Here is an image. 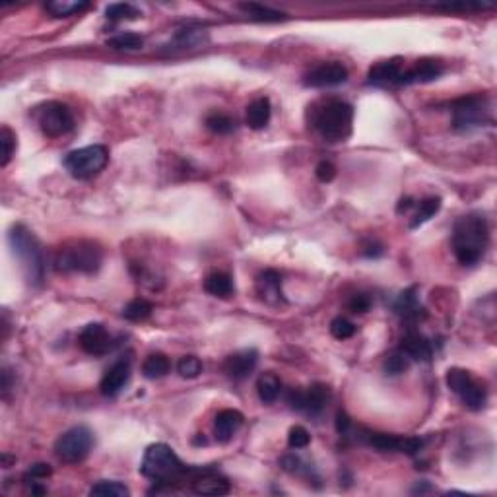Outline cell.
Instances as JSON below:
<instances>
[{"instance_id":"1","label":"cell","mask_w":497,"mask_h":497,"mask_svg":"<svg viewBox=\"0 0 497 497\" xmlns=\"http://www.w3.org/2000/svg\"><path fill=\"white\" fill-rule=\"evenodd\" d=\"M199 468L184 466L181 458L177 457L175 451L165 443H153L144 453L140 472L158 484V488L150 489V493H160L161 489H173L175 484L193 478Z\"/></svg>"},{"instance_id":"2","label":"cell","mask_w":497,"mask_h":497,"mask_svg":"<svg viewBox=\"0 0 497 497\" xmlns=\"http://www.w3.org/2000/svg\"><path fill=\"white\" fill-rule=\"evenodd\" d=\"M489 243L488 220L472 212L458 218L453 227V251L460 265L472 266L480 263Z\"/></svg>"},{"instance_id":"3","label":"cell","mask_w":497,"mask_h":497,"mask_svg":"<svg viewBox=\"0 0 497 497\" xmlns=\"http://www.w3.org/2000/svg\"><path fill=\"white\" fill-rule=\"evenodd\" d=\"M8 245L12 255L20 263L24 278L32 286H41L45 278V253L41 247L39 239L33 235L25 225L16 224L10 227Z\"/></svg>"},{"instance_id":"4","label":"cell","mask_w":497,"mask_h":497,"mask_svg":"<svg viewBox=\"0 0 497 497\" xmlns=\"http://www.w3.org/2000/svg\"><path fill=\"white\" fill-rule=\"evenodd\" d=\"M311 122L325 140L344 142L352 134L353 107L342 99H325L313 105Z\"/></svg>"},{"instance_id":"5","label":"cell","mask_w":497,"mask_h":497,"mask_svg":"<svg viewBox=\"0 0 497 497\" xmlns=\"http://www.w3.org/2000/svg\"><path fill=\"white\" fill-rule=\"evenodd\" d=\"M53 265L56 272L94 274L101 266V249L92 241H76L58 249Z\"/></svg>"},{"instance_id":"6","label":"cell","mask_w":497,"mask_h":497,"mask_svg":"<svg viewBox=\"0 0 497 497\" xmlns=\"http://www.w3.org/2000/svg\"><path fill=\"white\" fill-rule=\"evenodd\" d=\"M107 161H109V150L101 144H94L68 153L65 158V168L74 179L86 181L101 173Z\"/></svg>"},{"instance_id":"7","label":"cell","mask_w":497,"mask_h":497,"mask_svg":"<svg viewBox=\"0 0 497 497\" xmlns=\"http://www.w3.org/2000/svg\"><path fill=\"white\" fill-rule=\"evenodd\" d=\"M35 122L41 132L49 138H58L68 134L74 129V115L70 107L61 101H47L33 109Z\"/></svg>"},{"instance_id":"8","label":"cell","mask_w":497,"mask_h":497,"mask_svg":"<svg viewBox=\"0 0 497 497\" xmlns=\"http://www.w3.org/2000/svg\"><path fill=\"white\" fill-rule=\"evenodd\" d=\"M94 447V433L86 425H76L65 432L55 443V455L63 463L76 465L88 457Z\"/></svg>"},{"instance_id":"9","label":"cell","mask_w":497,"mask_h":497,"mask_svg":"<svg viewBox=\"0 0 497 497\" xmlns=\"http://www.w3.org/2000/svg\"><path fill=\"white\" fill-rule=\"evenodd\" d=\"M451 109H453V129L455 130L476 129L491 120L488 97L484 96L460 97L451 105Z\"/></svg>"},{"instance_id":"10","label":"cell","mask_w":497,"mask_h":497,"mask_svg":"<svg viewBox=\"0 0 497 497\" xmlns=\"http://www.w3.org/2000/svg\"><path fill=\"white\" fill-rule=\"evenodd\" d=\"M445 381H447V386H449L451 391H453V393L457 394L458 398L463 401V404H465L466 408L478 412V410H482L484 406H486V402H488V393H486V389H484L480 383H476L472 375H470L466 369H460V367L449 369Z\"/></svg>"},{"instance_id":"11","label":"cell","mask_w":497,"mask_h":497,"mask_svg":"<svg viewBox=\"0 0 497 497\" xmlns=\"http://www.w3.org/2000/svg\"><path fill=\"white\" fill-rule=\"evenodd\" d=\"M330 398L329 386L325 385H313L309 389H291L288 393V404L297 412H303L309 416H319L327 402Z\"/></svg>"},{"instance_id":"12","label":"cell","mask_w":497,"mask_h":497,"mask_svg":"<svg viewBox=\"0 0 497 497\" xmlns=\"http://www.w3.org/2000/svg\"><path fill=\"white\" fill-rule=\"evenodd\" d=\"M348 80V68L340 63H322L305 76L307 88H334Z\"/></svg>"},{"instance_id":"13","label":"cell","mask_w":497,"mask_h":497,"mask_svg":"<svg viewBox=\"0 0 497 497\" xmlns=\"http://www.w3.org/2000/svg\"><path fill=\"white\" fill-rule=\"evenodd\" d=\"M191 489L196 496H225L229 493V482L214 468H199L191 478Z\"/></svg>"},{"instance_id":"14","label":"cell","mask_w":497,"mask_h":497,"mask_svg":"<svg viewBox=\"0 0 497 497\" xmlns=\"http://www.w3.org/2000/svg\"><path fill=\"white\" fill-rule=\"evenodd\" d=\"M78 342H80L82 350L89 356H105V353L111 352L113 348L111 334L99 322H92L82 330Z\"/></svg>"},{"instance_id":"15","label":"cell","mask_w":497,"mask_h":497,"mask_svg":"<svg viewBox=\"0 0 497 497\" xmlns=\"http://www.w3.org/2000/svg\"><path fill=\"white\" fill-rule=\"evenodd\" d=\"M258 352L255 348H245L239 352L227 356L224 361V373L233 381H241L247 379L255 367H257Z\"/></svg>"},{"instance_id":"16","label":"cell","mask_w":497,"mask_h":497,"mask_svg":"<svg viewBox=\"0 0 497 497\" xmlns=\"http://www.w3.org/2000/svg\"><path fill=\"white\" fill-rule=\"evenodd\" d=\"M130 381V360H119L105 371L103 379L99 383V391L103 396H117Z\"/></svg>"},{"instance_id":"17","label":"cell","mask_w":497,"mask_h":497,"mask_svg":"<svg viewBox=\"0 0 497 497\" xmlns=\"http://www.w3.org/2000/svg\"><path fill=\"white\" fill-rule=\"evenodd\" d=\"M443 74L441 63L437 61H420L416 65L408 68V70H402L401 78L396 84L401 86H412V84H425V82L437 80Z\"/></svg>"},{"instance_id":"18","label":"cell","mask_w":497,"mask_h":497,"mask_svg":"<svg viewBox=\"0 0 497 497\" xmlns=\"http://www.w3.org/2000/svg\"><path fill=\"white\" fill-rule=\"evenodd\" d=\"M243 414L239 410H222L218 412L216 420H214V435L220 443H227L235 433L239 432V427L243 425Z\"/></svg>"},{"instance_id":"19","label":"cell","mask_w":497,"mask_h":497,"mask_svg":"<svg viewBox=\"0 0 497 497\" xmlns=\"http://www.w3.org/2000/svg\"><path fill=\"white\" fill-rule=\"evenodd\" d=\"M257 294L265 303L278 305L280 301H284L280 274L276 272V270H265L263 274H258Z\"/></svg>"},{"instance_id":"20","label":"cell","mask_w":497,"mask_h":497,"mask_svg":"<svg viewBox=\"0 0 497 497\" xmlns=\"http://www.w3.org/2000/svg\"><path fill=\"white\" fill-rule=\"evenodd\" d=\"M401 350L408 356L410 361H429L433 356L432 342L420 332H408L402 338Z\"/></svg>"},{"instance_id":"21","label":"cell","mask_w":497,"mask_h":497,"mask_svg":"<svg viewBox=\"0 0 497 497\" xmlns=\"http://www.w3.org/2000/svg\"><path fill=\"white\" fill-rule=\"evenodd\" d=\"M394 311L408 319V321H420L425 317V309L422 305L417 303L416 297V288H410L406 291H402L398 299L394 301Z\"/></svg>"},{"instance_id":"22","label":"cell","mask_w":497,"mask_h":497,"mask_svg":"<svg viewBox=\"0 0 497 497\" xmlns=\"http://www.w3.org/2000/svg\"><path fill=\"white\" fill-rule=\"evenodd\" d=\"M402 74V66L398 58L379 63L369 70V84H377V86H386V84H396Z\"/></svg>"},{"instance_id":"23","label":"cell","mask_w":497,"mask_h":497,"mask_svg":"<svg viewBox=\"0 0 497 497\" xmlns=\"http://www.w3.org/2000/svg\"><path fill=\"white\" fill-rule=\"evenodd\" d=\"M270 115H272V107H270V99L268 97H258L253 103H249L247 107V125L249 129L263 130L270 122Z\"/></svg>"},{"instance_id":"24","label":"cell","mask_w":497,"mask_h":497,"mask_svg":"<svg viewBox=\"0 0 497 497\" xmlns=\"http://www.w3.org/2000/svg\"><path fill=\"white\" fill-rule=\"evenodd\" d=\"M208 41V32L201 27H184L179 30L173 37V45L177 49H196L202 47Z\"/></svg>"},{"instance_id":"25","label":"cell","mask_w":497,"mask_h":497,"mask_svg":"<svg viewBox=\"0 0 497 497\" xmlns=\"http://www.w3.org/2000/svg\"><path fill=\"white\" fill-rule=\"evenodd\" d=\"M204 289L208 291L210 296L214 297H229L233 294V282L232 276L225 272H212L206 276L204 280Z\"/></svg>"},{"instance_id":"26","label":"cell","mask_w":497,"mask_h":497,"mask_svg":"<svg viewBox=\"0 0 497 497\" xmlns=\"http://www.w3.org/2000/svg\"><path fill=\"white\" fill-rule=\"evenodd\" d=\"M257 393L265 404H272L282 393V381L274 373H263L257 381Z\"/></svg>"},{"instance_id":"27","label":"cell","mask_w":497,"mask_h":497,"mask_svg":"<svg viewBox=\"0 0 497 497\" xmlns=\"http://www.w3.org/2000/svg\"><path fill=\"white\" fill-rule=\"evenodd\" d=\"M401 439L398 435L393 433H379V432H369L363 435V441L367 443L369 447L373 449L383 451V453H394V451H401Z\"/></svg>"},{"instance_id":"28","label":"cell","mask_w":497,"mask_h":497,"mask_svg":"<svg viewBox=\"0 0 497 497\" xmlns=\"http://www.w3.org/2000/svg\"><path fill=\"white\" fill-rule=\"evenodd\" d=\"M89 6V2L86 0H55V2H47L45 8L49 14H53L55 18H68L74 14H80L82 10H86Z\"/></svg>"},{"instance_id":"29","label":"cell","mask_w":497,"mask_h":497,"mask_svg":"<svg viewBox=\"0 0 497 497\" xmlns=\"http://www.w3.org/2000/svg\"><path fill=\"white\" fill-rule=\"evenodd\" d=\"M171 369V361L163 353H152L148 356L142 363V373L148 379H161L165 377Z\"/></svg>"},{"instance_id":"30","label":"cell","mask_w":497,"mask_h":497,"mask_svg":"<svg viewBox=\"0 0 497 497\" xmlns=\"http://www.w3.org/2000/svg\"><path fill=\"white\" fill-rule=\"evenodd\" d=\"M439 208H441V199H439V196H432V199L422 201L417 204V210L416 214H414V220H412L410 227L416 229V227H420L422 224H425L427 220H432V218L439 212Z\"/></svg>"},{"instance_id":"31","label":"cell","mask_w":497,"mask_h":497,"mask_svg":"<svg viewBox=\"0 0 497 497\" xmlns=\"http://www.w3.org/2000/svg\"><path fill=\"white\" fill-rule=\"evenodd\" d=\"M239 8L247 14V18L257 20V22H282V20H286L284 12L268 8V6H260V4H241Z\"/></svg>"},{"instance_id":"32","label":"cell","mask_w":497,"mask_h":497,"mask_svg":"<svg viewBox=\"0 0 497 497\" xmlns=\"http://www.w3.org/2000/svg\"><path fill=\"white\" fill-rule=\"evenodd\" d=\"M92 496H101V497H127L130 496V489L117 480H101L92 486L89 489Z\"/></svg>"},{"instance_id":"33","label":"cell","mask_w":497,"mask_h":497,"mask_svg":"<svg viewBox=\"0 0 497 497\" xmlns=\"http://www.w3.org/2000/svg\"><path fill=\"white\" fill-rule=\"evenodd\" d=\"M152 311L153 305L150 303V301L142 299V297H138V299H132L130 303H127V307L122 309V317H125L127 321L140 322L144 321V319H148V317L152 315Z\"/></svg>"},{"instance_id":"34","label":"cell","mask_w":497,"mask_h":497,"mask_svg":"<svg viewBox=\"0 0 497 497\" xmlns=\"http://www.w3.org/2000/svg\"><path fill=\"white\" fill-rule=\"evenodd\" d=\"M410 367V358L402 350H394L385 358L383 361V369H385L386 375L391 377H396V375H402L404 371H408Z\"/></svg>"},{"instance_id":"35","label":"cell","mask_w":497,"mask_h":497,"mask_svg":"<svg viewBox=\"0 0 497 497\" xmlns=\"http://www.w3.org/2000/svg\"><path fill=\"white\" fill-rule=\"evenodd\" d=\"M142 45H144V37L138 33H119L111 39H107V47L115 51H137V49H142Z\"/></svg>"},{"instance_id":"36","label":"cell","mask_w":497,"mask_h":497,"mask_svg":"<svg viewBox=\"0 0 497 497\" xmlns=\"http://www.w3.org/2000/svg\"><path fill=\"white\" fill-rule=\"evenodd\" d=\"M105 16H107V20L119 22V20H137V18L142 16V14H140V10H138L137 6H132V4L117 2V4H109V6L105 8Z\"/></svg>"},{"instance_id":"37","label":"cell","mask_w":497,"mask_h":497,"mask_svg":"<svg viewBox=\"0 0 497 497\" xmlns=\"http://www.w3.org/2000/svg\"><path fill=\"white\" fill-rule=\"evenodd\" d=\"M206 127L216 134H229L232 130H235V120L225 113H212L206 117Z\"/></svg>"},{"instance_id":"38","label":"cell","mask_w":497,"mask_h":497,"mask_svg":"<svg viewBox=\"0 0 497 497\" xmlns=\"http://www.w3.org/2000/svg\"><path fill=\"white\" fill-rule=\"evenodd\" d=\"M0 146H2V160L0 165L6 168L12 160V156L16 152V134L8 129V127H2L0 130Z\"/></svg>"},{"instance_id":"39","label":"cell","mask_w":497,"mask_h":497,"mask_svg":"<svg viewBox=\"0 0 497 497\" xmlns=\"http://www.w3.org/2000/svg\"><path fill=\"white\" fill-rule=\"evenodd\" d=\"M177 371L184 379H196L202 373V361L196 356H184L177 363Z\"/></svg>"},{"instance_id":"40","label":"cell","mask_w":497,"mask_h":497,"mask_svg":"<svg viewBox=\"0 0 497 497\" xmlns=\"http://www.w3.org/2000/svg\"><path fill=\"white\" fill-rule=\"evenodd\" d=\"M358 327L352 321H348L344 317H336L334 321L330 322V334L338 340H348L356 334Z\"/></svg>"},{"instance_id":"41","label":"cell","mask_w":497,"mask_h":497,"mask_svg":"<svg viewBox=\"0 0 497 497\" xmlns=\"http://www.w3.org/2000/svg\"><path fill=\"white\" fill-rule=\"evenodd\" d=\"M309 441H311V435H309V432H307L305 427L294 425V427L289 429L288 445L291 449H305V447L309 445Z\"/></svg>"},{"instance_id":"42","label":"cell","mask_w":497,"mask_h":497,"mask_svg":"<svg viewBox=\"0 0 497 497\" xmlns=\"http://www.w3.org/2000/svg\"><path fill=\"white\" fill-rule=\"evenodd\" d=\"M424 439H420V437H402L401 451L398 453H406L410 457H414V455H417L420 451L424 449Z\"/></svg>"},{"instance_id":"43","label":"cell","mask_w":497,"mask_h":497,"mask_svg":"<svg viewBox=\"0 0 497 497\" xmlns=\"http://www.w3.org/2000/svg\"><path fill=\"white\" fill-rule=\"evenodd\" d=\"M282 468L286 470V472L289 474H301L303 470H307L303 466V460L299 457H296V455H284L280 460Z\"/></svg>"},{"instance_id":"44","label":"cell","mask_w":497,"mask_h":497,"mask_svg":"<svg viewBox=\"0 0 497 497\" xmlns=\"http://www.w3.org/2000/svg\"><path fill=\"white\" fill-rule=\"evenodd\" d=\"M348 307H350V311H353V313H367L369 307H371V299L365 294H356L348 301Z\"/></svg>"},{"instance_id":"45","label":"cell","mask_w":497,"mask_h":497,"mask_svg":"<svg viewBox=\"0 0 497 497\" xmlns=\"http://www.w3.org/2000/svg\"><path fill=\"white\" fill-rule=\"evenodd\" d=\"M53 474V468L45 463H37L30 468V472L25 474V480H45Z\"/></svg>"},{"instance_id":"46","label":"cell","mask_w":497,"mask_h":497,"mask_svg":"<svg viewBox=\"0 0 497 497\" xmlns=\"http://www.w3.org/2000/svg\"><path fill=\"white\" fill-rule=\"evenodd\" d=\"M315 173H317V179H319V181L330 183V181L336 177V168H334L330 161H321V163L317 165V169H315Z\"/></svg>"},{"instance_id":"47","label":"cell","mask_w":497,"mask_h":497,"mask_svg":"<svg viewBox=\"0 0 497 497\" xmlns=\"http://www.w3.org/2000/svg\"><path fill=\"white\" fill-rule=\"evenodd\" d=\"M350 429H352V422H350V417L346 416L344 412H338L336 432L340 433V435H348V433H350Z\"/></svg>"},{"instance_id":"48","label":"cell","mask_w":497,"mask_h":497,"mask_svg":"<svg viewBox=\"0 0 497 497\" xmlns=\"http://www.w3.org/2000/svg\"><path fill=\"white\" fill-rule=\"evenodd\" d=\"M363 255L365 257H373V258H377V257H381L383 255V247L381 245H377V243H369L367 247L363 249Z\"/></svg>"},{"instance_id":"49","label":"cell","mask_w":497,"mask_h":497,"mask_svg":"<svg viewBox=\"0 0 497 497\" xmlns=\"http://www.w3.org/2000/svg\"><path fill=\"white\" fill-rule=\"evenodd\" d=\"M412 206H416V202H414V199H410V196H406V199H402L401 202H398V206H396V212L398 214H402V212H408Z\"/></svg>"}]
</instances>
